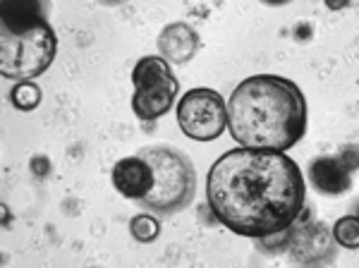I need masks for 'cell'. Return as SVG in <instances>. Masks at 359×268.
Listing matches in <instances>:
<instances>
[{
  "instance_id": "8992f818",
  "label": "cell",
  "mask_w": 359,
  "mask_h": 268,
  "mask_svg": "<svg viewBox=\"0 0 359 268\" xmlns=\"http://www.w3.org/2000/svg\"><path fill=\"white\" fill-rule=\"evenodd\" d=\"M180 130L194 142H213L228 125V108L218 91L189 89L177 106Z\"/></svg>"
},
{
  "instance_id": "7c38bea8",
  "label": "cell",
  "mask_w": 359,
  "mask_h": 268,
  "mask_svg": "<svg viewBox=\"0 0 359 268\" xmlns=\"http://www.w3.org/2000/svg\"><path fill=\"white\" fill-rule=\"evenodd\" d=\"M10 101H13V106L17 110L29 113V110H34L41 103V89H39L34 81H20V84L10 91Z\"/></svg>"
},
{
  "instance_id": "277c9868",
  "label": "cell",
  "mask_w": 359,
  "mask_h": 268,
  "mask_svg": "<svg viewBox=\"0 0 359 268\" xmlns=\"http://www.w3.org/2000/svg\"><path fill=\"white\" fill-rule=\"evenodd\" d=\"M137 154L154 168V187L139 201L144 211H154L158 215L184 211L196 192V170L189 156L170 144L144 147Z\"/></svg>"
},
{
  "instance_id": "ba28073f",
  "label": "cell",
  "mask_w": 359,
  "mask_h": 268,
  "mask_svg": "<svg viewBox=\"0 0 359 268\" xmlns=\"http://www.w3.org/2000/svg\"><path fill=\"white\" fill-rule=\"evenodd\" d=\"M287 252L297 264H323L333 256L331 232L323 223L311 220V215L302 208L299 218L292 223V242Z\"/></svg>"
},
{
  "instance_id": "7a4b0ae2",
  "label": "cell",
  "mask_w": 359,
  "mask_h": 268,
  "mask_svg": "<svg viewBox=\"0 0 359 268\" xmlns=\"http://www.w3.org/2000/svg\"><path fill=\"white\" fill-rule=\"evenodd\" d=\"M228 127L245 149L287 151L306 130V98L278 74H254L237 84L228 101Z\"/></svg>"
},
{
  "instance_id": "9c48e42d",
  "label": "cell",
  "mask_w": 359,
  "mask_h": 268,
  "mask_svg": "<svg viewBox=\"0 0 359 268\" xmlns=\"http://www.w3.org/2000/svg\"><path fill=\"white\" fill-rule=\"evenodd\" d=\"M113 185L127 199L142 201L154 187V168L142 156H127L113 166Z\"/></svg>"
},
{
  "instance_id": "5b68a950",
  "label": "cell",
  "mask_w": 359,
  "mask_h": 268,
  "mask_svg": "<svg viewBox=\"0 0 359 268\" xmlns=\"http://www.w3.org/2000/svg\"><path fill=\"white\" fill-rule=\"evenodd\" d=\"M132 110L139 120H158L172 108L180 84L161 55H144L132 69Z\"/></svg>"
},
{
  "instance_id": "6da1fadb",
  "label": "cell",
  "mask_w": 359,
  "mask_h": 268,
  "mask_svg": "<svg viewBox=\"0 0 359 268\" xmlns=\"http://www.w3.org/2000/svg\"><path fill=\"white\" fill-rule=\"evenodd\" d=\"M206 199L213 218L242 237L290 228L304 208V177L283 151L233 149L211 166Z\"/></svg>"
},
{
  "instance_id": "3957f363",
  "label": "cell",
  "mask_w": 359,
  "mask_h": 268,
  "mask_svg": "<svg viewBox=\"0 0 359 268\" xmlns=\"http://www.w3.org/2000/svg\"><path fill=\"white\" fill-rule=\"evenodd\" d=\"M57 39L36 5H5L0 20V74L32 81L55 58Z\"/></svg>"
},
{
  "instance_id": "9a60e30c",
  "label": "cell",
  "mask_w": 359,
  "mask_h": 268,
  "mask_svg": "<svg viewBox=\"0 0 359 268\" xmlns=\"http://www.w3.org/2000/svg\"><path fill=\"white\" fill-rule=\"evenodd\" d=\"M29 166H32V173L36 175V177H46V175L50 173V163L46 156H34Z\"/></svg>"
},
{
  "instance_id": "30bf717a",
  "label": "cell",
  "mask_w": 359,
  "mask_h": 268,
  "mask_svg": "<svg viewBox=\"0 0 359 268\" xmlns=\"http://www.w3.org/2000/svg\"><path fill=\"white\" fill-rule=\"evenodd\" d=\"M199 34L184 22H172L158 34V51L168 65H187L199 53Z\"/></svg>"
},
{
  "instance_id": "4fadbf2b",
  "label": "cell",
  "mask_w": 359,
  "mask_h": 268,
  "mask_svg": "<svg viewBox=\"0 0 359 268\" xmlns=\"http://www.w3.org/2000/svg\"><path fill=\"white\" fill-rule=\"evenodd\" d=\"M333 237L338 244H343L345 249H357L359 247V218L357 215H345L335 223Z\"/></svg>"
},
{
  "instance_id": "52a82bcc",
  "label": "cell",
  "mask_w": 359,
  "mask_h": 268,
  "mask_svg": "<svg viewBox=\"0 0 359 268\" xmlns=\"http://www.w3.org/2000/svg\"><path fill=\"white\" fill-rule=\"evenodd\" d=\"M357 168V147H343L338 156H318L309 166L311 185L323 196H340L352 187V173Z\"/></svg>"
},
{
  "instance_id": "5bb4252c",
  "label": "cell",
  "mask_w": 359,
  "mask_h": 268,
  "mask_svg": "<svg viewBox=\"0 0 359 268\" xmlns=\"http://www.w3.org/2000/svg\"><path fill=\"white\" fill-rule=\"evenodd\" d=\"M292 242V225L280 232H273V235H266V237H259L257 240V247L262 249L264 254H283L287 252Z\"/></svg>"
},
{
  "instance_id": "8fae6325",
  "label": "cell",
  "mask_w": 359,
  "mask_h": 268,
  "mask_svg": "<svg viewBox=\"0 0 359 268\" xmlns=\"http://www.w3.org/2000/svg\"><path fill=\"white\" fill-rule=\"evenodd\" d=\"M130 232H132V237H135L137 242L149 244V242L158 240L161 223H158V218L151 215V213H139V215H135V218L130 220Z\"/></svg>"
}]
</instances>
